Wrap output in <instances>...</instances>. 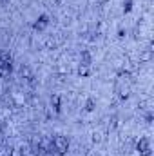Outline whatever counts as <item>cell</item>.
<instances>
[{
    "label": "cell",
    "instance_id": "cell-1",
    "mask_svg": "<svg viewBox=\"0 0 154 156\" xmlns=\"http://www.w3.org/2000/svg\"><path fill=\"white\" fill-rule=\"evenodd\" d=\"M53 147H54L56 154H65L69 151V140L65 136H56L53 140Z\"/></svg>",
    "mask_w": 154,
    "mask_h": 156
},
{
    "label": "cell",
    "instance_id": "cell-2",
    "mask_svg": "<svg viewBox=\"0 0 154 156\" xmlns=\"http://www.w3.org/2000/svg\"><path fill=\"white\" fill-rule=\"evenodd\" d=\"M136 149H138L140 156H149V154H151V142H149L147 138H142V140L138 142Z\"/></svg>",
    "mask_w": 154,
    "mask_h": 156
},
{
    "label": "cell",
    "instance_id": "cell-3",
    "mask_svg": "<svg viewBox=\"0 0 154 156\" xmlns=\"http://www.w3.org/2000/svg\"><path fill=\"white\" fill-rule=\"evenodd\" d=\"M151 60H152V49L147 47V49H143V51L140 53V62H142V64H147V62H151Z\"/></svg>",
    "mask_w": 154,
    "mask_h": 156
},
{
    "label": "cell",
    "instance_id": "cell-4",
    "mask_svg": "<svg viewBox=\"0 0 154 156\" xmlns=\"http://www.w3.org/2000/svg\"><path fill=\"white\" fill-rule=\"evenodd\" d=\"M45 47H47V49H56V47H58V40L53 38V37H49V38L45 40Z\"/></svg>",
    "mask_w": 154,
    "mask_h": 156
},
{
    "label": "cell",
    "instance_id": "cell-5",
    "mask_svg": "<svg viewBox=\"0 0 154 156\" xmlns=\"http://www.w3.org/2000/svg\"><path fill=\"white\" fill-rule=\"evenodd\" d=\"M11 102H13L15 105H22V104H24V96H22V94H18V93H13Z\"/></svg>",
    "mask_w": 154,
    "mask_h": 156
},
{
    "label": "cell",
    "instance_id": "cell-6",
    "mask_svg": "<svg viewBox=\"0 0 154 156\" xmlns=\"http://www.w3.org/2000/svg\"><path fill=\"white\" fill-rule=\"evenodd\" d=\"M20 75L24 78H27L29 82H33V75H31V69H29V67H22V69H20Z\"/></svg>",
    "mask_w": 154,
    "mask_h": 156
},
{
    "label": "cell",
    "instance_id": "cell-7",
    "mask_svg": "<svg viewBox=\"0 0 154 156\" xmlns=\"http://www.w3.org/2000/svg\"><path fill=\"white\" fill-rule=\"evenodd\" d=\"M91 62H93V60H91V55H89L87 51L82 53V66H89V67H91Z\"/></svg>",
    "mask_w": 154,
    "mask_h": 156
},
{
    "label": "cell",
    "instance_id": "cell-8",
    "mask_svg": "<svg viewBox=\"0 0 154 156\" xmlns=\"http://www.w3.org/2000/svg\"><path fill=\"white\" fill-rule=\"evenodd\" d=\"M78 75H80V76H87V75H89V66H82V64H80Z\"/></svg>",
    "mask_w": 154,
    "mask_h": 156
},
{
    "label": "cell",
    "instance_id": "cell-9",
    "mask_svg": "<svg viewBox=\"0 0 154 156\" xmlns=\"http://www.w3.org/2000/svg\"><path fill=\"white\" fill-rule=\"evenodd\" d=\"M45 18H47V16H42V18H40V22L35 24V27H37V29H44V27H45V24H47V20H45Z\"/></svg>",
    "mask_w": 154,
    "mask_h": 156
},
{
    "label": "cell",
    "instance_id": "cell-10",
    "mask_svg": "<svg viewBox=\"0 0 154 156\" xmlns=\"http://www.w3.org/2000/svg\"><path fill=\"white\" fill-rule=\"evenodd\" d=\"M85 109H87V111H93V109H94V100H93V98H89V100H87Z\"/></svg>",
    "mask_w": 154,
    "mask_h": 156
},
{
    "label": "cell",
    "instance_id": "cell-11",
    "mask_svg": "<svg viewBox=\"0 0 154 156\" xmlns=\"http://www.w3.org/2000/svg\"><path fill=\"white\" fill-rule=\"evenodd\" d=\"M116 125H118V118L113 116L111 120H109V129H116Z\"/></svg>",
    "mask_w": 154,
    "mask_h": 156
},
{
    "label": "cell",
    "instance_id": "cell-12",
    "mask_svg": "<svg viewBox=\"0 0 154 156\" xmlns=\"http://www.w3.org/2000/svg\"><path fill=\"white\" fill-rule=\"evenodd\" d=\"M9 156H24V153H22L20 149H11V151H9Z\"/></svg>",
    "mask_w": 154,
    "mask_h": 156
},
{
    "label": "cell",
    "instance_id": "cell-13",
    "mask_svg": "<svg viewBox=\"0 0 154 156\" xmlns=\"http://www.w3.org/2000/svg\"><path fill=\"white\" fill-rule=\"evenodd\" d=\"M93 140H94V142H102V134H100V133H94V134H93Z\"/></svg>",
    "mask_w": 154,
    "mask_h": 156
},
{
    "label": "cell",
    "instance_id": "cell-14",
    "mask_svg": "<svg viewBox=\"0 0 154 156\" xmlns=\"http://www.w3.org/2000/svg\"><path fill=\"white\" fill-rule=\"evenodd\" d=\"M62 2H64V0H54V4H58V5H60Z\"/></svg>",
    "mask_w": 154,
    "mask_h": 156
},
{
    "label": "cell",
    "instance_id": "cell-15",
    "mask_svg": "<svg viewBox=\"0 0 154 156\" xmlns=\"http://www.w3.org/2000/svg\"><path fill=\"white\" fill-rule=\"evenodd\" d=\"M47 156H53V154H51V153H49V154H47Z\"/></svg>",
    "mask_w": 154,
    "mask_h": 156
}]
</instances>
